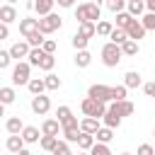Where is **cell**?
I'll use <instances>...</instances> for the list:
<instances>
[{"mask_svg":"<svg viewBox=\"0 0 155 155\" xmlns=\"http://www.w3.org/2000/svg\"><path fill=\"white\" fill-rule=\"evenodd\" d=\"M5 128H7V133H10V136H19V133L24 131V124H22V119H19V116H10V119H7V124H5Z\"/></svg>","mask_w":155,"mask_h":155,"instance_id":"obj_19","label":"cell"},{"mask_svg":"<svg viewBox=\"0 0 155 155\" xmlns=\"http://www.w3.org/2000/svg\"><path fill=\"white\" fill-rule=\"evenodd\" d=\"M107 7H109V12L119 15V12L126 10V0H107Z\"/></svg>","mask_w":155,"mask_h":155,"instance_id":"obj_37","label":"cell"},{"mask_svg":"<svg viewBox=\"0 0 155 155\" xmlns=\"http://www.w3.org/2000/svg\"><path fill=\"white\" fill-rule=\"evenodd\" d=\"M140 24L145 27V31H155V12H145L143 19H140Z\"/></svg>","mask_w":155,"mask_h":155,"instance_id":"obj_38","label":"cell"},{"mask_svg":"<svg viewBox=\"0 0 155 155\" xmlns=\"http://www.w3.org/2000/svg\"><path fill=\"white\" fill-rule=\"evenodd\" d=\"M70 44H73V48L75 51H85L87 48V44H90V39H85V36H80L78 31L73 34V39H70Z\"/></svg>","mask_w":155,"mask_h":155,"instance_id":"obj_36","label":"cell"},{"mask_svg":"<svg viewBox=\"0 0 155 155\" xmlns=\"http://www.w3.org/2000/svg\"><path fill=\"white\" fill-rule=\"evenodd\" d=\"M44 56H46V51H44V48H31V51H29V56H27V58H29V65H36V68H39V65H41V61H44Z\"/></svg>","mask_w":155,"mask_h":155,"instance_id":"obj_32","label":"cell"},{"mask_svg":"<svg viewBox=\"0 0 155 155\" xmlns=\"http://www.w3.org/2000/svg\"><path fill=\"white\" fill-rule=\"evenodd\" d=\"M27 90H29L31 94H44V90H46L44 78H31V80H29V85H27Z\"/></svg>","mask_w":155,"mask_h":155,"instance_id":"obj_26","label":"cell"},{"mask_svg":"<svg viewBox=\"0 0 155 155\" xmlns=\"http://www.w3.org/2000/svg\"><path fill=\"white\" fill-rule=\"evenodd\" d=\"M109 109H111V111H116V114L124 119V116H131V114L136 111V104H133V102H128V99H124V102H109Z\"/></svg>","mask_w":155,"mask_h":155,"instance_id":"obj_9","label":"cell"},{"mask_svg":"<svg viewBox=\"0 0 155 155\" xmlns=\"http://www.w3.org/2000/svg\"><path fill=\"white\" fill-rule=\"evenodd\" d=\"M143 92L148 97H155V82H143Z\"/></svg>","mask_w":155,"mask_h":155,"instance_id":"obj_47","label":"cell"},{"mask_svg":"<svg viewBox=\"0 0 155 155\" xmlns=\"http://www.w3.org/2000/svg\"><path fill=\"white\" fill-rule=\"evenodd\" d=\"M94 143H97V140H94V136H92V133H82V131H80V138H78V148H80L82 153H90V148H92Z\"/></svg>","mask_w":155,"mask_h":155,"instance_id":"obj_24","label":"cell"},{"mask_svg":"<svg viewBox=\"0 0 155 155\" xmlns=\"http://www.w3.org/2000/svg\"><path fill=\"white\" fill-rule=\"evenodd\" d=\"M90 63H92V53H90L87 48H85V51H78V53H75V65H78V68H87Z\"/></svg>","mask_w":155,"mask_h":155,"instance_id":"obj_27","label":"cell"},{"mask_svg":"<svg viewBox=\"0 0 155 155\" xmlns=\"http://www.w3.org/2000/svg\"><path fill=\"white\" fill-rule=\"evenodd\" d=\"M124 85H126L128 90H136V87H143V75H140L138 70H128V73L124 75Z\"/></svg>","mask_w":155,"mask_h":155,"instance_id":"obj_13","label":"cell"},{"mask_svg":"<svg viewBox=\"0 0 155 155\" xmlns=\"http://www.w3.org/2000/svg\"><path fill=\"white\" fill-rule=\"evenodd\" d=\"M121 53H124V56H128V58H133V56H138V53H140V44H138V41H133V39H128L126 44H121Z\"/></svg>","mask_w":155,"mask_h":155,"instance_id":"obj_23","label":"cell"},{"mask_svg":"<svg viewBox=\"0 0 155 155\" xmlns=\"http://www.w3.org/2000/svg\"><path fill=\"white\" fill-rule=\"evenodd\" d=\"M7 36H10V29H7V24H2V22H0V41H2V39H7Z\"/></svg>","mask_w":155,"mask_h":155,"instance_id":"obj_48","label":"cell"},{"mask_svg":"<svg viewBox=\"0 0 155 155\" xmlns=\"http://www.w3.org/2000/svg\"><path fill=\"white\" fill-rule=\"evenodd\" d=\"M31 75V65L29 61H17L12 65V85H29V78Z\"/></svg>","mask_w":155,"mask_h":155,"instance_id":"obj_4","label":"cell"},{"mask_svg":"<svg viewBox=\"0 0 155 155\" xmlns=\"http://www.w3.org/2000/svg\"><path fill=\"white\" fill-rule=\"evenodd\" d=\"M153 136H155V128H153Z\"/></svg>","mask_w":155,"mask_h":155,"instance_id":"obj_56","label":"cell"},{"mask_svg":"<svg viewBox=\"0 0 155 155\" xmlns=\"http://www.w3.org/2000/svg\"><path fill=\"white\" fill-rule=\"evenodd\" d=\"M114 31V24L111 22H107V19H99L97 22V36H109Z\"/></svg>","mask_w":155,"mask_h":155,"instance_id":"obj_35","label":"cell"},{"mask_svg":"<svg viewBox=\"0 0 155 155\" xmlns=\"http://www.w3.org/2000/svg\"><path fill=\"white\" fill-rule=\"evenodd\" d=\"M10 56H12V61H22V58H27L29 56V51H31V46L27 44V41H15L10 48Z\"/></svg>","mask_w":155,"mask_h":155,"instance_id":"obj_8","label":"cell"},{"mask_svg":"<svg viewBox=\"0 0 155 155\" xmlns=\"http://www.w3.org/2000/svg\"><path fill=\"white\" fill-rule=\"evenodd\" d=\"M17 99V92H15V87H0V102L7 107V104H12Z\"/></svg>","mask_w":155,"mask_h":155,"instance_id":"obj_30","label":"cell"},{"mask_svg":"<svg viewBox=\"0 0 155 155\" xmlns=\"http://www.w3.org/2000/svg\"><path fill=\"white\" fill-rule=\"evenodd\" d=\"M15 2H17V0H5V5H15Z\"/></svg>","mask_w":155,"mask_h":155,"instance_id":"obj_53","label":"cell"},{"mask_svg":"<svg viewBox=\"0 0 155 155\" xmlns=\"http://www.w3.org/2000/svg\"><path fill=\"white\" fill-rule=\"evenodd\" d=\"M78 155H90V153H78Z\"/></svg>","mask_w":155,"mask_h":155,"instance_id":"obj_54","label":"cell"},{"mask_svg":"<svg viewBox=\"0 0 155 155\" xmlns=\"http://www.w3.org/2000/svg\"><path fill=\"white\" fill-rule=\"evenodd\" d=\"M102 121H104V126H107V128H111V131H114V128H119V126H121V121H124V119H121L116 111H111V109L107 107V114H104V119H102Z\"/></svg>","mask_w":155,"mask_h":155,"instance_id":"obj_18","label":"cell"},{"mask_svg":"<svg viewBox=\"0 0 155 155\" xmlns=\"http://www.w3.org/2000/svg\"><path fill=\"white\" fill-rule=\"evenodd\" d=\"M121 155H131V153H121Z\"/></svg>","mask_w":155,"mask_h":155,"instance_id":"obj_55","label":"cell"},{"mask_svg":"<svg viewBox=\"0 0 155 155\" xmlns=\"http://www.w3.org/2000/svg\"><path fill=\"white\" fill-rule=\"evenodd\" d=\"M126 34H128V39H133V41H140L143 36H145V27L140 24V19H131V24L126 27Z\"/></svg>","mask_w":155,"mask_h":155,"instance_id":"obj_10","label":"cell"},{"mask_svg":"<svg viewBox=\"0 0 155 155\" xmlns=\"http://www.w3.org/2000/svg\"><path fill=\"white\" fill-rule=\"evenodd\" d=\"M5 148H7V153H10V155H17V153L24 148V138H22V136H7Z\"/></svg>","mask_w":155,"mask_h":155,"instance_id":"obj_15","label":"cell"},{"mask_svg":"<svg viewBox=\"0 0 155 155\" xmlns=\"http://www.w3.org/2000/svg\"><path fill=\"white\" fill-rule=\"evenodd\" d=\"M0 22L2 24H12V22H17V10H15V5H0Z\"/></svg>","mask_w":155,"mask_h":155,"instance_id":"obj_14","label":"cell"},{"mask_svg":"<svg viewBox=\"0 0 155 155\" xmlns=\"http://www.w3.org/2000/svg\"><path fill=\"white\" fill-rule=\"evenodd\" d=\"M10 63H12V56H10V51H2V48H0V70L10 68Z\"/></svg>","mask_w":155,"mask_h":155,"instance_id":"obj_44","label":"cell"},{"mask_svg":"<svg viewBox=\"0 0 155 155\" xmlns=\"http://www.w3.org/2000/svg\"><path fill=\"white\" fill-rule=\"evenodd\" d=\"M87 97H92V99H97L102 104H109L111 102V87L109 85H102V82H94V85H90Z\"/></svg>","mask_w":155,"mask_h":155,"instance_id":"obj_6","label":"cell"},{"mask_svg":"<svg viewBox=\"0 0 155 155\" xmlns=\"http://www.w3.org/2000/svg\"><path fill=\"white\" fill-rule=\"evenodd\" d=\"M111 138H114V131H111V128H107V126H102V128L94 133V140H97V143H107V145H109V143H111Z\"/></svg>","mask_w":155,"mask_h":155,"instance_id":"obj_29","label":"cell"},{"mask_svg":"<svg viewBox=\"0 0 155 155\" xmlns=\"http://www.w3.org/2000/svg\"><path fill=\"white\" fill-rule=\"evenodd\" d=\"M19 136L24 138V143H39V140H41V131H39L36 126H24V131H22Z\"/></svg>","mask_w":155,"mask_h":155,"instance_id":"obj_20","label":"cell"},{"mask_svg":"<svg viewBox=\"0 0 155 155\" xmlns=\"http://www.w3.org/2000/svg\"><path fill=\"white\" fill-rule=\"evenodd\" d=\"M58 133H61V121H58V119H44V124H41V136H56V138H58Z\"/></svg>","mask_w":155,"mask_h":155,"instance_id":"obj_12","label":"cell"},{"mask_svg":"<svg viewBox=\"0 0 155 155\" xmlns=\"http://www.w3.org/2000/svg\"><path fill=\"white\" fill-rule=\"evenodd\" d=\"M107 107H109V104H102V102H97V99H92V97H85V99L80 102L82 114H85V116H92V119H104Z\"/></svg>","mask_w":155,"mask_h":155,"instance_id":"obj_3","label":"cell"},{"mask_svg":"<svg viewBox=\"0 0 155 155\" xmlns=\"http://www.w3.org/2000/svg\"><path fill=\"white\" fill-rule=\"evenodd\" d=\"M61 27H63V19H61V15H56V12H51V15H46V17H39V31H41L44 36L58 31Z\"/></svg>","mask_w":155,"mask_h":155,"instance_id":"obj_5","label":"cell"},{"mask_svg":"<svg viewBox=\"0 0 155 155\" xmlns=\"http://www.w3.org/2000/svg\"><path fill=\"white\" fill-rule=\"evenodd\" d=\"M78 34L85 36V39H92V36H97V24L94 22H80L78 24Z\"/></svg>","mask_w":155,"mask_h":155,"instance_id":"obj_22","label":"cell"},{"mask_svg":"<svg viewBox=\"0 0 155 155\" xmlns=\"http://www.w3.org/2000/svg\"><path fill=\"white\" fill-rule=\"evenodd\" d=\"M90 155H114V153L109 150L107 143H94V145L90 148Z\"/></svg>","mask_w":155,"mask_h":155,"instance_id":"obj_39","label":"cell"},{"mask_svg":"<svg viewBox=\"0 0 155 155\" xmlns=\"http://www.w3.org/2000/svg\"><path fill=\"white\" fill-rule=\"evenodd\" d=\"M136 155H155V148L150 143H140L138 150H136Z\"/></svg>","mask_w":155,"mask_h":155,"instance_id":"obj_45","label":"cell"},{"mask_svg":"<svg viewBox=\"0 0 155 155\" xmlns=\"http://www.w3.org/2000/svg\"><path fill=\"white\" fill-rule=\"evenodd\" d=\"M29 107H31V111H34L36 116H44V114L51 111V97H46V94H34L31 102H29Z\"/></svg>","mask_w":155,"mask_h":155,"instance_id":"obj_7","label":"cell"},{"mask_svg":"<svg viewBox=\"0 0 155 155\" xmlns=\"http://www.w3.org/2000/svg\"><path fill=\"white\" fill-rule=\"evenodd\" d=\"M24 41H27L31 48H41V46H44V41H46V36H44L41 31H34V34H29Z\"/></svg>","mask_w":155,"mask_h":155,"instance_id":"obj_31","label":"cell"},{"mask_svg":"<svg viewBox=\"0 0 155 155\" xmlns=\"http://www.w3.org/2000/svg\"><path fill=\"white\" fill-rule=\"evenodd\" d=\"M17 155H31V150H27V148H22V150H19Z\"/></svg>","mask_w":155,"mask_h":155,"instance_id":"obj_51","label":"cell"},{"mask_svg":"<svg viewBox=\"0 0 155 155\" xmlns=\"http://www.w3.org/2000/svg\"><path fill=\"white\" fill-rule=\"evenodd\" d=\"M19 31H22L24 39H27L29 34L39 31V19H34V17H24V19H19Z\"/></svg>","mask_w":155,"mask_h":155,"instance_id":"obj_11","label":"cell"},{"mask_svg":"<svg viewBox=\"0 0 155 155\" xmlns=\"http://www.w3.org/2000/svg\"><path fill=\"white\" fill-rule=\"evenodd\" d=\"M75 2H78V0H56V5H58V7H73Z\"/></svg>","mask_w":155,"mask_h":155,"instance_id":"obj_49","label":"cell"},{"mask_svg":"<svg viewBox=\"0 0 155 155\" xmlns=\"http://www.w3.org/2000/svg\"><path fill=\"white\" fill-rule=\"evenodd\" d=\"M109 41H111V44H116V46L126 44V41H128V34H126V29H119V27H114V31L109 34Z\"/></svg>","mask_w":155,"mask_h":155,"instance_id":"obj_25","label":"cell"},{"mask_svg":"<svg viewBox=\"0 0 155 155\" xmlns=\"http://www.w3.org/2000/svg\"><path fill=\"white\" fill-rule=\"evenodd\" d=\"M128 94V87L126 85H114L111 87V102H124Z\"/></svg>","mask_w":155,"mask_h":155,"instance_id":"obj_33","label":"cell"},{"mask_svg":"<svg viewBox=\"0 0 155 155\" xmlns=\"http://www.w3.org/2000/svg\"><path fill=\"white\" fill-rule=\"evenodd\" d=\"M126 12H128L131 17L145 15V0H126Z\"/></svg>","mask_w":155,"mask_h":155,"instance_id":"obj_16","label":"cell"},{"mask_svg":"<svg viewBox=\"0 0 155 155\" xmlns=\"http://www.w3.org/2000/svg\"><path fill=\"white\" fill-rule=\"evenodd\" d=\"M53 5H56V0H34V10L39 12V17L51 15L53 12Z\"/></svg>","mask_w":155,"mask_h":155,"instance_id":"obj_21","label":"cell"},{"mask_svg":"<svg viewBox=\"0 0 155 155\" xmlns=\"http://www.w3.org/2000/svg\"><path fill=\"white\" fill-rule=\"evenodd\" d=\"M44 82H46V90H51V92H56V90H61V78L56 75V73H46V78H44Z\"/></svg>","mask_w":155,"mask_h":155,"instance_id":"obj_28","label":"cell"},{"mask_svg":"<svg viewBox=\"0 0 155 155\" xmlns=\"http://www.w3.org/2000/svg\"><path fill=\"white\" fill-rule=\"evenodd\" d=\"M41 48H44V51H46V53H51V56H53V53H56V41H53V39H46V41H44V46H41Z\"/></svg>","mask_w":155,"mask_h":155,"instance_id":"obj_46","label":"cell"},{"mask_svg":"<svg viewBox=\"0 0 155 155\" xmlns=\"http://www.w3.org/2000/svg\"><path fill=\"white\" fill-rule=\"evenodd\" d=\"M39 145H41V150H46V153H53V148L58 145V138H56V136H41Z\"/></svg>","mask_w":155,"mask_h":155,"instance_id":"obj_34","label":"cell"},{"mask_svg":"<svg viewBox=\"0 0 155 155\" xmlns=\"http://www.w3.org/2000/svg\"><path fill=\"white\" fill-rule=\"evenodd\" d=\"M53 65H56V56H51V53H46L39 68H41V70H46V73H51V70H53Z\"/></svg>","mask_w":155,"mask_h":155,"instance_id":"obj_43","label":"cell"},{"mask_svg":"<svg viewBox=\"0 0 155 155\" xmlns=\"http://www.w3.org/2000/svg\"><path fill=\"white\" fill-rule=\"evenodd\" d=\"M70 116H73V111H70V107H65V104H61V107L56 109V119H58L61 124H63V121H68Z\"/></svg>","mask_w":155,"mask_h":155,"instance_id":"obj_41","label":"cell"},{"mask_svg":"<svg viewBox=\"0 0 155 155\" xmlns=\"http://www.w3.org/2000/svg\"><path fill=\"white\" fill-rule=\"evenodd\" d=\"M145 12H155V0H145Z\"/></svg>","mask_w":155,"mask_h":155,"instance_id":"obj_50","label":"cell"},{"mask_svg":"<svg viewBox=\"0 0 155 155\" xmlns=\"http://www.w3.org/2000/svg\"><path fill=\"white\" fill-rule=\"evenodd\" d=\"M99 128H102V126H99V119L85 116V119L80 121V131H82V133H92V136H94V133H97Z\"/></svg>","mask_w":155,"mask_h":155,"instance_id":"obj_17","label":"cell"},{"mask_svg":"<svg viewBox=\"0 0 155 155\" xmlns=\"http://www.w3.org/2000/svg\"><path fill=\"white\" fill-rule=\"evenodd\" d=\"M0 116H5V104L0 102Z\"/></svg>","mask_w":155,"mask_h":155,"instance_id":"obj_52","label":"cell"},{"mask_svg":"<svg viewBox=\"0 0 155 155\" xmlns=\"http://www.w3.org/2000/svg\"><path fill=\"white\" fill-rule=\"evenodd\" d=\"M51 155H75L73 150H70V145L65 143V140H58V145L53 148V153Z\"/></svg>","mask_w":155,"mask_h":155,"instance_id":"obj_42","label":"cell"},{"mask_svg":"<svg viewBox=\"0 0 155 155\" xmlns=\"http://www.w3.org/2000/svg\"><path fill=\"white\" fill-rule=\"evenodd\" d=\"M75 19H78V24L80 22H99L102 19V7H99V2H80L78 7H75Z\"/></svg>","mask_w":155,"mask_h":155,"instance_id":"obj_1","label":"cell"},{"mask_svg":"<svg viewBox=\"0 0 155 155\" xmlns=\"http://www.w3.org/2000/svg\"><path fill=\"white\" fill-rule=\"evenodd\" d=\"M153 99H155V97H153Z\"/></svg>","mask_w":155,"mask_h":155,"instance_id":"obj_57","label":"cell"},{"mask_svg":"<svg viewBox=\"0 0 155 155\" xmlns=\"http://www.w3.org/2000/svg\"><path fill=\"white\" fill-rule=\"evenodd\" d=\"M121 58H124L121 46H116V44H111V41H107V44L102 46V63H104L107 68H116V65L121 63Z\"/></svg>","mask_w":155,"mask_h":155,"instance_id":"obj_2","label":"cell"},{"mask_svg":"<svg viewBox=\"0 0 155 155\" xmlns=\"http://www.w3.org/2000/svg\"><path fill=\"white\" fill-rule=\"evenodd\" d=\"M131 19H133V17L124 10V12H119V15H116V27H119V29H126V27L131 24Z\"/></svg>","mask_w":155,"mask_h":155,"instance_id":"obj_40","label":"cell"}]
</instances>
